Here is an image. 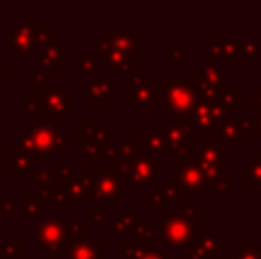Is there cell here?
Instances as JSON below:
<instances>
[{"label": "cell", "instance_id": "d4e9b609", "mask_svg": "<svg viewBox=\"0 0 261 259\" xmlns=\"http://www.w3.org/2000/svg\"><path fill=\"white\" fill-rule=\"evenodd\" d=\"M14 217H16V203L4 200L0 204V218H14Z\"/></svg>", "mask_w": 261, "mask_h": 259}, {"label": "cell", "instance_id": "83f0119b", "mask_svg": "<svg viewBox=\"0 0 261 259\" xmlns=\"http://www.w3.org/2000/svg\"><path fill=\"white\" fill-rule=\"evenodd\" d=\"M160 137L153 131H146V146H148L151 151H160L162 146H160Z\"/></svg>", "mask_w": 261, "mask_h": 259}, {"label": "cell", "instance_id": "7c38bea8", "mask_svg": "<svg viewBox=\"0 0 261 259\" xmlns=\"http://www.w3.org/2000/svg\"><path fill=\"white\" fill-rule=\"evenodd\" d=\"M105 41L114 48L124 53H135V38L132 34H117V32H107Z\"/></svg>", "mask_w": 261, "mask_h": 259}, {"label": "cell", "instance_id": "2e32d148", "mask_svg": "<svg viewBox=\"0 0 261 259\" xmlns=\"http://www.w3.org/2000/svg\"><path fill=\"white\" fill-rule=\"evenodd\" d=\"M55 180H57V174L52 169H32L31 170V181L34 187L46 188V187H55Z\"/></svg>", "mask_w": 261, "mask_h": 259}, {"label": "cell", "instance_id": "ffe728a7", "mask_svg": "<svg viewBox=\"0 0 261 259\" xmlns=\"http://www.w3.org/2000/svg\"><path fill=\"white\" fill-rule=\"evenodd\" d=\"M80 148H82V151L86 153L87 158H89L91 162H94V160L98 158V155L103 153V149L94 142L93 137H84V135L80 137Z\"/></svg>", "mask_w": 261, "mask_h": 259}, {"label": "cell", "instance_id": "8fae6325", "mask_svg": "<svg viewBox=\"0 0 261 259\" xmlns=\"http://www.w3.org/2000/svg\"><path fill=\"white\" fill-rule=\"evenodd\" d=\"M142 224H144V220L142 218L137 220L135 211L123 210L119 217L114 220V233H134L135 225H142Z\"/></svg>", "mask_w": 261, "mask_h": 259}, {"label": "cell", "instance_id": "7a4b0ae2", "mask_svg": "<svg viewBox=\"0 0 261 259\" xmlns=\"http://www.w3.org/2000/svg\"><path fill=\"white\" fill-rule=\"evenodd\" d=\"M34 240L38 245L48 252V256H55L57 250L64 249L68 243V225L62 217L43 218L34 229Z\"/></svg>", "mask_w": 261, "mask_h": 259}, {"label": "cell", "instance_id": "4316f807", "mask_svg": "<svg viewBox=\"0 0 261 259\" xmlns=\"http://www.w3.org/2000/svg\"><path fill=\"white\" fill-rule=\"evenodd\" d=\"M66 200H68V197H66V190L62 185H57V190H55V200H54V206L57 208L59 211L64 210L66 206Z\"/></svg>", "mask_w": 261, "mask_h": 259}, {"label": "cell", "instance_id": "e575fe53", "mask_svg": "<svg viewBox=\"0 0 261 259\" xmlns=\"http://www.w3.org/2000/svg\"><path fill=\"white\" fill-rule=\"evenodd\" d=\"M57 259H68V257H57Z\"/></svg>", "mask_w": 261, "mask_h": 259}, {"label": "cell", "instance_id": "d6a6232c", "mask_svg": "<svg viewBox=\"0 0 261 259\" xmlns=\"http://www.w3.org/2000/svg\"><path fill=\"white\" fill-rule=\"evenodd\" d=\"M134 146H135V138L134 137H123V138H121V148L124 149V155L132 153Z\"/></svg>", "mask_w": 261, "mask_h": 259}, {"label": "cell", "instance_id": "f1b7e54d", "mask_svg": "<svg viewBox=\"0 0 261 259\" xmlns=\"http://www.w3.org/2000/svg\"><path fill=\"white\" fill-rule=\"evenodd\" d=\"M80 130H82L84 137H94V133L98 131L96 121H82L80 123Z\"/></svg>", "mask_w": 261, "mask_h": 259}, {"label": "cell", "instance_id": "ac0fdd59", "mask_svg": "<svg viewBox=\"0 0 261 259\" xmlns=\"http://www.w3.org/2000/svg\"><path fill=\"white\" fill-rule=\"evenodd\" d=\"M151 100V83H141L137 87H130V103H148Z\"/></svg>", "mask_w": 261, "mask_h": 259}, {"label": "cell", "instance_id": "4dcf8cb0", "mask_svg": "<svg viewBox=\"0 0 261 259\" xmlns=\"http://www.w3.org/2000/svg\"><path fill=\"white\" fill-rule=\"evenodd\" d=\"M55 190H57V185L55 187H46V188H41L39 190V197L45 200H48V203H54L55 200Z\"/></svg>", "mask_w": 261, "mask_h": 259}, {"label": "cell", "instance_id": "5b68a950", "mask_svg": "<svg viewBox=\"0 0 261 259\" xmlns=\"http://www.w3.org/2000/svg\"><path fill=\"white\" fill-rule=\"evenodd\" d=\"M39 96L45 100L48 110L55 114V121H64L66 114H71L73 112V98L66 96L62 89H46Z\"/></svg>", "mask_w": 261, "mask_h": 259}, {"label": "cell", "instance_id": "4fadbf2b", "mask_svg": "<svg viewBox=\"0 0 261 259\" xmlns=\"http://www.w3.org/2000/svg\"><path fill=\"white\" fill-rule=\"evenodd\" d=\"M32 160L27 155H21L18 151H13L7 155V167L11 170H14V176L23 178L25 170H32Z\"/></svg>", "mask_w": 261, "mask_h": 259}, {"label": "cell", "instance_id": "8992f818", "mask_svg": "<svg viewBox=\"0 0 261 259\" xmlns=\"http://www.w3.org/2000/svg\"><path fill=\"white\" fill-rule=\"evenodd\" d=\"M9 48H13L16 53L20 55H31L34 46V39H32V32L31 27L25 23H18L14 27V31L9 34Z\"/></svg>", "mask_w": 261, "mask_h": 259}, {"label": "cell", "instance_id": "d6986e66", "mask_svg": "<svg viewBox=\"0 0 261 259\" xmlns=\"http://www.w3.org/2000/svg\"><path fill=\"white\" fill-rule=\"evenodd\" d=\"M23 208L27 217H34V218L41 217V197H39V194H25Z\"/></svg>", "mask_w": 261, "mask_h": 259}, {"label": "cell", "instance_id": "1f68e13d", "mask_svg": "<svg viewBox=\"0 0 261 259\" xmlns=\"http://www.w3.org/2000/svg\"><path fill=\"white\" fill-rule=\"evenodd\" d=\"M105 155H107V158L112 160V162H119V160L124 156L123 153H121L117 148H114V146H110V148H107V149H105Z\"/></svg>", "mask_w": 261, "mask_h": 259}, {"label": "cell", "instance_id": "e0dca14e", "mask_svg": "<svg viewBox=\"0 0 261 259\" xmlns=\"http://www.w3.org/2000/svg\"><path fill=\"white\" fill-rule=\"evenodd\" d=\"M25 256V245L21 242H4L0 245V259H21Z\"/></svg>", "mask_w": 261, "mask_h": 259}, {"label": "cell", "instance_id": "9c48e42d", "mask_svg": "<svg viewBox=\"0 0 261 259\" xmlns=\"http://www.w3.org/2000/svg\"><path fill=\"white\" fill-rule=\"evenodd\" d=\"M89 105H101L105 98L112 96V82L109 80H91L89 83Z\"/></svg>", "mask_w": 261, "mask_h": 259}, {"label": "cell", "instance_id": "44dd1931", "mask_svg": "<svg viewBox=\"0 0 261 259\" xmlns=\"http://www.w3.org/2000/svg\"><path fill=\"white\" fill-rule=\"evenodd\" d=\"M23 110L25 112H41V114H46L48 107H46L45 100L41 96H25L23 98Z\"/></svg>", "mask_w": 261, "mask_h": 259}, {"label": "cell", "instance_id": "5bb4252c", "mask_svg": "<svg viewBox=\"0 0 261 259\" xmlns=\"http://www.w3.org/2000/svg\"><path fill=\"white\" fill-rule=\"evenodd\" d=\"M31 27V32H32V39H34V46H43L45 48L46 45H52L57 39V34L55 32H50L48 31V25L46 23H32L29 25Z\"/></svg>", "mask_w": 261, "mask_h": 259}, {"label": "cell", "instance_id": "484cf974", "mask_svg": "<svg viewBox=\"0 0 261 259\" xmlns=\"http://www.w3.org/2000/svg\"><path fill=\"white\" fill-rule=\"evenodd\" d=\"M96 57H87V55H82L80 57V71L82 73H93L96 69Z\"/></svg>", "mask_w": 261, "mask_h": 259}, {"label": "cell", "instance_id": "277c9868", "mask_svg": "<svg viewBox=\"0 0 261 259\" xmlns=\"http://www.w3.org/2000/svg\"><path fill=\"white\" fill-rule=\"evenodd\" d=\"M121 190L116 174H109L103 169L96 170L94 178V200H119Z\"/></svg>", "mask_w": 261, "mask_h": 259}, {"label": "cell", "instance_id": "30bf717a", "mask_svg": "<svg viewBox=\"0 0 261 259\" xmlns=\"http://www.w3.org/2000/svg\"><path fill=\"white\" fill-rule=\"evenodd\" d=\"M62 187L66 190L68 200H94V197L91 195V192L87 190L80 178H69L62 183Z\"/></svg>", "mask_w": 261, "mask_h": 259}, {"label": "cell", "instance_id": "836d02e7", "mask_svg": "<svg viewBox=\"0 0 261 259\" xmlns=\"http://www.w3.org/2000/svg\"><path fill=\"white\" fill-rule=\"evenodd\" d=\"M7 78H9V75H7L6 71H2V69H0V82H6Z\"/></svg>", "mask_w": 261, "mask_h": 259}, {"label": "cell", "instance_id": "603a6c76", "mask_svg": "<svg viewBox=\"0 0 261 259\" xmlns=\"http://www.w3.org/2000/svg\"><path fill=\"white\" fill-rule=\"evenodd\" d=\"M93 138H94V142H96V144L100 146V148L103 149V153H105V149L112 146V130H98L96 133H94Z\"/></svg>", "mask_w": 261, "mask_h": 259}, {"label": "cell", "instance_id": "7402d4cb", "mask_svg": "<svg viewBox=\"0 0 261 259\" xmlns=\"http://www.w3.org/2000/svg\"><path fill=\"white\" fill-rule=\"evenodd\" d=\"M55 174H57V178H61L62 181L69 180L73 174V163L64 162V160H57V162H55Z\"/></svg>", "mask_w": 261, "mask_h": 259}, {"label": "cell", "instance_id": "9a60e30c", "mask_svg": "<svg viewBox=\"0 0 261 259\" xmlns=\"http://www.w3.org/2000/svg\"><path fill=\"white\" fill-rule=\"evenodd\" d=\"M103 57H105L107 63H109L114 68V71H124V69H128L130 73H134L135 66L134 64H128L126 53L121 52V50H117V48H114L112 45H110V48L107 50V53H105Z\"/></svg>", "mask_w": 261, "mask_h": 259}, {"label": "cell", "instance_id": "52a82bcc", "mask_svg": "<svg viewBox=\"0 0 261 259\" xmlns=\"http://www.w3.org/2000/svg\"><path fill=\"white\" fill-rule=\"evenodd\" d=\"M64 250L68 259H103V250L94 249L87 240H68Z\"/></svg>", "mask_w": 261, "mask_h": 259}, {"label": "cell", "instance_id": "cb8c5ba5", "mask_svg": "<svg viewBox=\"0 0 261 259\" xmlns=\"http://www.w3.org/2000/svg\"><path fill=\"white\" fill-rule=\"evenodd\" d=\"M31 83H32V87H34L36 91H39V94L45 93L46 89H50L48 80H46V75L43 71L34 73V75H32V78H31Z\"/></svg>", "mask_w": 261, "mask_h": 259}, {"label": "cell", "instance_id": "6da1fadb", "mask_svg": "<svg viewBox=\"0 0 261 259\" xmlns=\"http://www.w3.org/2000/svg\"><path fill=\"white\" fill-rule=\"evenodd\" d=\"M71 144L73 138L59 131L52 121H38L18 138L16 151L27 155L32 162H46L50 153L62 155L66 146Z\"/></svg>", "mask_w": 261, "mask_h": 259}, {"label": "cell", "instance_id": "3957f363", "mask_svg": "<svg viewBox=\"0 0 261 259\" xmlns=\"http://www.w3.org/2000/svg\"><path fill=\"white\" fill-rule=\"evenodd\" d=\"M128 158V176H130L132 185H144L151 180L153 176H156L158 163L153 160L146 158L142 155H134L126 156Z\"/></svg>", "mask_w": 261, "mask_h": 259}, {"label": "cell", "instance_id": "f546056e", "mask_svg": "<svg viewBox=\"0 0 261 259\" xmlns=\"http://www.w3.org/2000/svg\"><path fill=\"white\" fill-rule=\"evenodd\" d=\"M87 217H89V225H101L103 224L105 211L103 210H89Z\"/></svg>", "mask_w": 261, "mask_h": 259}, {"label": "cell", "instance_id": "ba28073f", "mask_svg": "<svg viewBox=\"0 0 261 259\" xmlns=\"http://www.w3.org/2000/svg\"><path fill=\"white\" fill-rule=\"evenodd\" d=\"M62 63H64V50L59 48L55 43L46 45L45 48H43L41 59H39V71H43V73L55 71L57 66Z\"/></svg>", "mask_w": 261, "mask_h": 259}]
</instances>
